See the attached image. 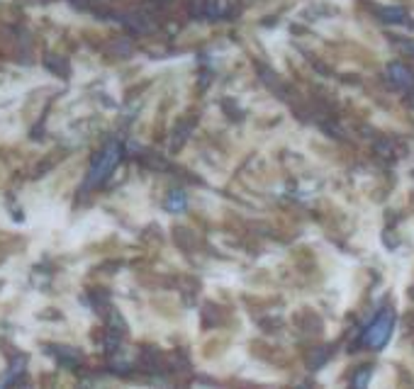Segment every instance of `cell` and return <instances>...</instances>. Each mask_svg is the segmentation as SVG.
<instances>
[{"instance_id":"1","label":"cell","mask_w":414,"mask_h":389,"mask_svg":"<svg viewBox=\"0 0 414 389\" xmlns=\"http://www.w3.org/2000/svg\"><path fill=\"white\" fill-rule=\"evenodd\" d=\"M392 328H395V312L392 309H383L378 312V317L368 324V328L363 331V343L373 351H381L388 346L392 336Z\"/></svg>"},{"instance_id":"2","label":"cell","mask_w":414,"mask_h":389,"mask_svg":"<svg viewBox=\"0 0 414 389\" xmlns=\"http://www.w3.org/2000/svg\"><path fill=\"white\" fill-rule=\"evenodd\" d=\"M390 73H392V81H397L400 86H410L412 78H410V71L402 66H390Z\"/></svg>"}]
</instances>
